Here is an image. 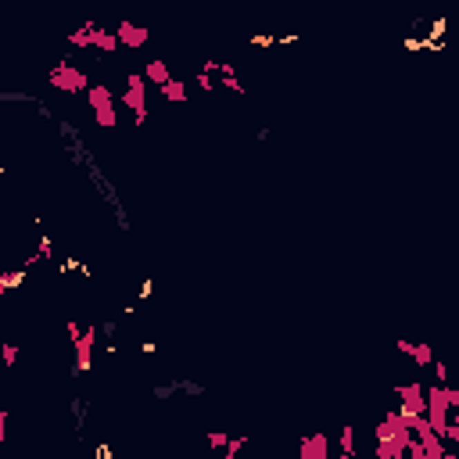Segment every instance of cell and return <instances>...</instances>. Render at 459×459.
Returning <instances> with one entry per match:
<instances>
[{
    "label": "cell",
    "mask_w": 459,
    "mask_h": 459,
    "mask_svg": "<svg viewBox=\"0 0 459 459\" xmlns=\"http://www.w3.org/2000/svg\"><path fill=\"white\" fill-rule=\"evenodd\" d=\"M97 348H101V323H86L83 330V338L72 344V373L83 377L94 370V355H97Z\"/></svg>",
    "instance_id": "3957f363"
},
{
    "label": "cell",
    "mask_w": 459,
    "mask_h": 459,
    "mask_svg": "<svg viewBox=\"0 0 459 459\" xmlns=\"http://www.w3.org/2000/svg\"><path fill=\"white\" fill-rule=\"evenodd\" d=\"M65 338H68V344H76V341L83 338V323L68 316V323H65Z\"/></svg>",
    "instance_id": "d6986e66"
},
{
    "label": "cell",
    "mask_w": 459,
    "mask_h": 459,
    "mask_svg": "<svg viewBox=\"0 0 459 459\" xmlns=\"http://www.w3.org/2000/svg\"><path fill=\"white\" fill-rule=\"evenodd\" d=\"M449 377H452L449 366H445L442 359H434V380H438V384H449Z\"/></svg>",
    "instance_id": "44dd1931"
},
{
    "label": "cell",
    "mask_w": 459,
    "mask_h": 459,
    "mask_svg": "<svg viewBox=\"0 0 459 459\" xmlns=\"http://www.w3.org/2000/svg\"><path fill=\"white\" fill-rule=\"evenodd\" d=\"M338 449H341V459H355L359 449H355V427H344L338 434Z\"/></svg>",
    "instance_id": "5bb4252c"
},
{
    "label": "cell",
    "mask_w": 459,
    "mask_h": 459,
    "mask_svg": "<svg viewBox=\"0 0 459 459\" xmlns=\"http://www.w3.org/2000/svg\"><path fill=\"white\" fill-rule=\"evenodd\" d=\"M47 83H50L54 90H61V94H86V90L94 86L86 72L76 65V58H72V54H61L58 65L47 72Z\"/></svg>",
    "instance_id": "6da1fadb"
},
{
    "label": "cell",
    "mask_w": 459,
    "mask_h": 459,
    "mask_svg": "<svg viewBox=\"0 0 459 459\" xmlns=\"http://www.w3.org/2000/svg\"><path fill=\"white\" fill-rule=\"evenodd\" d=\"M395 398L406 413H427V384L424 380H406L395 384Z\"/></svg>",
    "instance_id": "5b68a950"
},
{
    "label": "cell",
    "mask_w": 459,
    "mask_h": 459,
    "mask_svg": "<svg viewBox=\"0 0 459 459\" xmlns=\"http://www.w3.org/2000/svg\"><path fill=\"white\" fill-rule=\"evenodd\" d=\"M402 355H409L413 359V366H420V370H427V366H434V359H438V352H434V344H427V341H398L395 344Z\"/></svg>",
    "instance_id": "ba28073f"
},
{
    "label": "cell",
    "mask_w": 459,
    "mask_h": 459,
    "mask_svg": "<svg viewBox=\"0 0 459 459\" xmlns=\"http://www.w3.org/2000/svg\"><path fill=\"white\" fill-rule=\"evenodd\" d=\"M148 79H144V72H130L126 76V90H122V108H130L133 112V122H137V130L144 126V119H148L151 112H148Z\"/></svg>",
    "instance_id": "277c9868"
},
{
    "label": "cell",
    "mask_w": 459,
    "mask_h": 459,
    "mask_svg": "<svg viewBox=\"0 0 459 459\" xmlns=\"http://www.w3.org/2000/svg\"><path fill=\"white\" fill-rule=\"evenodd\" d=\"M255 140H259V144H269V140H273V130H269V126H259V130H255Z\"/></svg>",
    "instance_id": "7402d4cb"
},
{
    "label": "cell",
    "mask_w": 459,
    "mask_h": 459,
    "mask_svg": "<svg viewBox=\"0 0 459 459\" xmlns=\"http://www.w3.org/2000/svg\"><path fill=\"white\" fill-rule=\"evenodd\" d=\"M0 104H36L29 90H0Z\"/></svg>",
    "instance_id": "9a60e30c"
},
{
    "label": "cell",
    "mask_w": 459,
    "mask_h": 459,
    "mask_svg": "<svg viewBox=\"0 0 459 459\" xmlns=\"http://www.w3.org/2000/svg\"><path fill=\"white\" fill-rule=\"evenodd\" d=\"M83 97H86V108H90V115H94V122L101 126V130H115L119 126L115 108L122 104V101H115V90L104 86V83H94Z\"/></svg>",
    "instance_id": "7a4b0ae2"
},
{
    "label": "cell",
    "mask_w": 459,
    "mask_h": 459,
    "mask_svg": "<svg viewBox=\"0 0 459 459\" xmlns=\"http://www.w3.org/2000/svg\"><path fill=\"white\" fill-rule=\"evenodd\" d=\"M18 355H22V352H18L14 341H0V359H4L8 370H14V366H18Z\"/></svg>",
    "instance_id": "2e32d148"
},
{
    "label": "cell",
    "mask_w": 459,
    "mask_h": 459,
    "mask_svg": "<svg viewBox=\"0 0 459 459\" xmlns=\"http://www.w3.org/2000/svg\"><path fill=\"white\" fill-rule=\"evenodd\" d=\"M144 79H148L151 86H165V83H169L173 79V68H169V61H165V58H151L148 65H144Z\"/></svg>",
    "instance_id": "9c48e42d"
},
{
    "label": "cell",
    "mask_w": 459,
    "mask_h": 459,
    "mask_svg": "<svg viewBox=\"0 0 459 459\" xmlns=\"http://www.w3.org/2000/svg\"><path fill=\"white\" fill-rule=\"evenodd\" d=\"M119 47H122V43H119V32L97 26V32H94V54H115Z\"/></svg>",
    "instance_id": "30bf717a"
},
{
    "label": "cell",
    "mask_w": 459,
    "mask_h": 459,
    "mask_svg": "<svg viewBox=\"0 0 459 459\" xmlns=\"http://www.w3.org/2000/svg\"><path fill=\"white\" fill-rule=\"evenodd\" d=\"M176 395H183V377H173V380L155 384V388H151V398H158V402H169Z\"/></svg>",
    "instance_id": "4fadbf2b"
},
{
    "label": "cell",
    "mask_w": 459,
    "mask_h": 459,
    "mask_svg": "<svg viewBox=\"0 0 459 459\" xmlns=\"http://www.w3.org/2000/svg\"><path fill=\"white\" fill-rule=\"evenodd\" d=\"M162 97L169 101V104H187V101H191V90H187V83H183V79L173 76L169 83L162 86Z\"/></svg>",
    "instance_id": "7c38bea8"
},
{
    "label": "cell",
    "mask_w": 459,
    "mask_h": 459,
    "mask_svg": "<svg viewBox=\"0 0 459 459\" xmlns=\"http://www.w3.org/2000/svg\"><path fill=\"white\" fill-rule=\"evenodd\" d=\"M94 32H97V22H86V26H79V29H72L65 40H68V47H86V50H94Z\"/></svg>",
    "instance_id": "8fae6325"
},
{
    "label": "cell",
    "mask_w": 459,
    "mask_h": 459,
    "mask_svg": "<svg viewBox=\"0 0 459 459\" xmlns=\"http://www.w3.org/2000/svg\"><path fill=\"white\" fill-rule=\"evenodd\" d=\"M115 32H119V43L126 50H140V47H148V40H151V32L144 26H137V22H130V18H122V22L115 26Z\"/></svg>",
    "instance_id": "52a82bcc"
},
{
    "label": "cell",
    "mask_w": 459,
    "mask_h": 459,
    "mask_svg": "<svg viewBox=\"0 0 459 459\" xmlns=\"http://www.w3.org/2000/svg\"><path fill=\"white\" fill-rule=\"evenodd\" d=\"M244 445H248V438H244V434H233L230 445H226V452H223V459H237V456L244 452Z\"/></svg>",
    "instance_id": "ac0fdd59"
},
{
    "label": "cell",
    "mask_w": 459,
    "mask_h": 459,
    "mask_svg": "<svg viewBox=\"0 0 459 459\" xmlns=\"http://www.w3.org/2000/svg\"><path fill=\"white\" fill-rule=\"evenodd\" d=\"M205 442H208L212 452H226V445H230V431H208V434H205Z\"/></svg>",
    "instance_id": "e0dca14e"
},
{
    "label": "cell",
    "mask_w": 459,
    "mask_h": 459,
    "mask_svg": "<svg viewBox=\"0 0 459 459\" xmlns=\"http://www.w3.org/2000/svg\"><path fill=\"white\" fill-rule=\"evenodd\" d=\"M298 459H334L326 431H309L298 438Z\"/></svg>",
    "instance_id": "8992f818"
},
{
    "label": "cell",
    "mask_w": 459,
    "mask_h": 459,
    "mask_svg": "<svg viewBox=\"0 0 459 459\" xmlns=\"http://www.w3.org/2000/svg\"><path fill=\"white\" fill-rule=\"evenodd\" d=\"M273 43H280L273 32H255V36H251V47H273Z\"/></svg>",
    "instance_id": "ffe728a7"
}]
</instances>
